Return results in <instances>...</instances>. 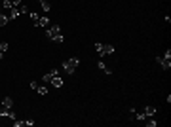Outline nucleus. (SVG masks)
I'll use <instances>...</instances> for the list:
<instances>
[{"mask_svg":"<svg viewBox=\"0 0 171 127\" xmlns=\"http://www.w3.org/2000/svg\"><path fill=\"white\" fill-rule=\"evenodd\" d=\"M57 34H61V27L59 25H50L46 29V36L48 38H55Z\"/></svg>","mask_w":171,"mask_h":127,"instance_id":"nucleus-1","label":"nucleus"},{"mask_svg":"<svg viewBox=\"0 0 171 127\" xmlns=\"http://www.w3.org/2000/svg\"><path fill=\"white\" fill-rule=\"evenodd\" d=\"M156 63L162 66L164 70H169L171 68V61H167V59H164V57H156Z\"/></svg>","mask_w":171,"mask_h":127,"instance_id":"nucleus-2","label":"nucleus"},{"mask_svg":"<svg viewBox=\"0 0 171 127\" xmlns=\"http://www.w3.org/2000/svg\"><path fill=\"white\" fill-rule=\"evenodd\" d=\"M0 116H6L10 120H15V114L11 112V108H6V106H0Z\"/></svg>","mask_w":171,"mask_h":127,"instance_id":"nucleus-3","label":"nucleus"},{"mask_svg":"<svg viewBox=\"0 0 171 127\" xmlns=\"http://www.w3.org/2000/svg\"><path fill=\"white\" fill-rule=\"evenodd\" d=\"M50 84L53 85V87H63V85H65V82H63V78L53 76V78H51V82H50Z\"/></svg>","mask_w":171,"mask_h":127,"instance_id":"nucleus-4","label":"nucleus"},{"mask_svg":"<svg viewBox=\"0 0 171 127\" xmlns=\"http://www.w3.org/2000/svg\"><path fill=\"white\" fill-rule=\"evenodd\" d=\"M63 70H65V72H67V74H68V76H72V74H74V72H76V68H74V66H71V65H68V63H67V61H65V63H63Z\"/></svg>","mask_w":171,"mask_h":127,"instance_id":"nucleus-5","label":"nucleus"},{"mask_svg":"<svg viewBox=\"0 0 171 127\" xmlns=\"http://www.w3.org/2000/svg\"><path fill=\"white\" fill-rule=\"evenodd\" d=\"M142 112H145L146 118H152L154 114H156V108H154V106H145V110H142Z\"/></svg>","mask_w":171,"mask_h":127,"instance_id":"nucleus-6","label":"nucleus"},{"mask_svg":"<svg viewBox=\"0 0 171 127\" xmlns=\"http://www.w3.org/2000/svg\"><path fill=\"white\" fill-rule=\"evenodd\" d=\"M2 106H6V108H14V99H11V97H4L2 99Z\"/></svg>","mask_w":171,"mask_h":127,"instance_id":"nucleus-7","label":"nucleus"},{"mask_svg":"<svg viewBox=\"0 0 171 127\" xmlns=\"http://www.w3.org/2000/svg\"><path fill=\"white\" fill-rule=\"evenodd\" d=\"M38 27H50V17L48 15H44V17H40V21H38Z\"/></svg>","mask_w":171,"mask_h":127,"instance_id":"nucleus-8","label":"nucleus"},{"mask_svg":"<svg viewBox=\"0 0 171 127\" xmlns=\"http://www.w3.org/2000/svg\"><path fill=\"white\" fill-rule=\"evenodd\" d=\"M95 51L101 55V57H105V44H101V42H97L95 44Z\"/></svg>","mask_w":171,"mask_h":127,"instance_id":"nucleus-9","label":"nucleus"},{"mask_svg":"<svg viewBox=\"0 0 171 127\" xmlns=\"http://www.w3.org/2000/svg\"><path fill=\"white\" fill-rule=\"evenodd\" d=\"M38 2H40V6H42V10L46 11V13H48V11L51 10V4L48 2V0H38Z\"/></svg>","mask_w":171,"mask_h":127,"instance_id":"nucleus-10","label":"nucleus"},{"mask_svg":"<svg viewBox=\"0 0 171 127\" xmlns=\"http://www.w3.org/2000/svg\"><path fill=\"white\" fill-rule=\"evenodd\" d=\"M31 21H32V25H34V27H38V21H40V15L36 13V11H31Z\"/></svg>","mask_w":171,"mask_h":127,"instance_id":"nucleus-11","label":"nucleus"},{"mask_svg":"<svg viewBox=\"0 0 171 127\" xmlns=\"http://www.w3.org/2000/svg\"><path fill=\"white\" fill-rule=\"evenodd\" d=\"M67 63H68L71 66H74V68H78V65H80V59H78V57H71Z\"/></svg>","mask_w":171,"mask_h":127,"instance_id":"nucleus-12","label":"nucleus"},{"mask_svg":"<svg viewBox=\"0 0 171 127\" xmlns=\"http://www.w3.org/2000/svg\"><path fill=\"white\" fill-rule=\"evenodd\" d=\"M0 6H2V10H11V8H14V4H11V0H4Z\"/></svg>","mask_w":171,"mask_h":127,"instance_id":"nucleus-13","label":"nucleus"},{"mask_svg":"<svg viewBox=\"0 0 171 127\" xmlns=\"http://www.w3.org/2000/svg\"><path fill=\"white\" fill-rule=\"evenodd\" d=\"M8 21H10V17H8V15H4V13H0V27H6Z\"/></svg>","mask_w":171,"mask_h":127,"instance_id":"nucleus-14","label":"nucleus"},{"mask_svg":"<svg viewBox=\"0 0 171 127\" xmlns=\"http://www.w3.org/2000/svg\"><path fill=\"white\" fill-rule=\"evenodd\" d=\"M97 66H99L101 70H105V72H107V74H112V70H110V68H107V65H105L103 61H99V63H97Z\"/></svg>","mask_w":171,"mask_h":127,"instance_id":"nucleus-15","label":"nucleus"},{"mask_svg":"<svg viewBox=\"0 0 171 127\" xmlns=\"http://www.w3.org/2000/svg\"><path fill=\"white\" fill-rule=\"evenodd\" d=\"M36 93H38V95H46V93H48V87H46V85H38Z\"/></svg>","mask_w":171,"mask_h":127,"instance_id":"nucleus-16","label":"nucleus"},{"mask_svg":"<svg viewBox=\"0 0 171 127\" xmlns=\"http://www.w3.org/2000/svg\"><path fill=\"white\" fill-rule=\"evenodd\" d=\"M51 78H53V76H51L50 72H46V74L42 76V82H44V84H48V82H51Z\"/></svg>","mask_w":171,"mask_h":127,"instance_id":"nucleus-17","label":"nucleus"},{"mask_svg":"<svg viewBox=\"0 0 171 127\" xmlns=\"http://www.w3.org/2000/svg\"><path fill=\"white\" fill-rule=\"evenodd\" d=\"M51 40L57 42V44H63V42H65V36H63V34H57L55 38H51Z\"/></svg>","mask_w":171,"mask_h":127,"instance_id":"nucleus-18","label":"nucleus"},{"mask_svg":"<svg viewBox=\"0 0 171 127\" xmlns=\"http://www.w3.org/2000/svg\"><path fill=\"white\" fill-rule=\"evenodd\" d=\"M114 53V46H105V55H112Z\"/></svg>","mask_w":171,"mask_h":127,"instance_id":"nucleus-19","label":"nucleus"},{"mask_svg":"<svg viewBox=\"0 0 171 127\" xmlns=\"http://www.w3.org/2000/svg\"><path fill=\"white\" fill-rule=\"evenodd\" d=\"M156 123H158V121H156V120H154V116H152V118H150V120H148V121H146V125H148V127H156Z\"/></svg>","mask_w":171,"mask_h":127,"instance_id":"nucleus-20","label":"nucleus"},{"mask_svg":"<svg viewBox=\"0 0 171 127\" xmlns=\"http://www.w3.org/2000/svg\"><path fill=\"white\" fill-rule=\"evenodd\" d=\"M8 47H10V46H8L6 42H2V44H0V51H2V53H6V51H8Z\"/></svg>","mask_w":171,"mask_h":127,"instance_id":"nucleus-21","label":"nucleus"},{"mask_svg":"<svg viewBox=\"0 0 171 127\" xmlns=\"http://www.w3.org/2000/svg\"><path fill=\"white\" fill-rule=\"evenodd\" d=\"M19 11H21V13H27V11H28V8L21 2V4H19Z\"/></svg>","mask_w":171,"mask_h":127,"instance_id":"nucleus-22","label":"nucleus"},{"mask_svg":"<svg viewBox=\"0 0 171 127\" xmlns=\"http://www.w3.org/2000/svg\"><path fill=\"white\" fill-rule=\"evenodd\" d=\"M146 120V116H145V112H141V114H137V121H145Z\"/></svg>","mask_w":171,"mask_h":127,"instance_id":"nucleus-23","label":"nucleus"},{"mask_svg":"<svg viewBox=\"0 0 171 127\" xmlns=\"http://www.w3.org/2000/svg\"><path fill=\"white\" fill-rule=\"evenodd\" d=\"M164 59H167V61H171V49H167V51L164 53Z\"/></svg>","mask_w":171,"mask_h":127,"instance_id":"nucleus-24","label":"nucleus"},{"mask_svg":"<svg viewBox=\"0 0 171 127\" xmlns=\"http://www.w3.org/2000/svg\"><path fill=\"white\" fill-rule=\"evenodd\" d=\"M50 74H51V76H59V68H51Z\"/></svg>","mask_w":171,"mask_h":127,"instance_id":"nucleus-25","label":"nucleus"},{"mask_svg":"<svg viewBox=\"0 0 171 127\" xmlns=\"http://www.w3.org/2000/svg\"><path fill=\"white\" fill-rule=\"evenodd\" d=\"M38 85H40L38 82H31V89H34V91H36V89H38Z\"/></svg>","mask_w":171,"mask_h":127,"instance_id":"nucleus-26","label":"nucleus"},{"mask_svg":"<svg viewBox=\"0 0 171 127\" xmlns=\"http://www.w3.org/2000/svg\"><path fill=\"white\" fill-rule=\"evenodd\" d=\"M25 125H28V127H32V125H34V121H32V120H25Z\"/></svg>","mask_w":171,"mask_h":127,"instance_id":"nucleus-27","label":"nucleus"},{"mask_svg":"<svg viewBox=\"0 0 171 127\" xmlns=\"http://www.w3.org/2000/svg\"><path fill=\"white\" fill-rule=\"evenodd\" d=\"M21 2H23V0H11V4H14V6H19Z\"/></svg>","mask_w":171,"mask_h":127,"instance_id":"nucleus-28","label":"nucleus"},{"mask_svg":"<svg viewBox=\"0 0 171 127\" xmlns=\"http://www.w3.org/2000/svg\"><path fill=\"white\" fill-rule=\"evenodd\" d=\"M0 13H2V6H0Z\"/></svg>","mask_w":171,"mask_h":127,"instance_id":"nucleus-29","label":"nucleus"}]
</instances>
